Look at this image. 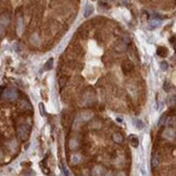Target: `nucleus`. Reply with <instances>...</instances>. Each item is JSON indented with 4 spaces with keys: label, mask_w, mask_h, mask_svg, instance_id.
I'll list each match as a JSON object with an SVG mask.
<instances>
[{
    "label": "nucleus",
    "mask_w": 176,
    "mask_h": 176,
    "mask_svg": "<svg viewBox=\"0 0 176 176\" xmlns=\"http://www.w3.org/2000/svg\"><path fill=\"white\" fill-rule=\"evenodd\" d=\"M159 25H160V20H153V21H150L148 27H149V29H154Z\"/></svg>",
    "instance_id": "nucleus-12"
},
{
    "label": "nucleus",
    "mask_w": 176,
    "mask_h": 176,
    "mask_svg": "<svg viewBox=\"0 0 176 176\" xmlns=\"http://www.w3.org/2000/svg\"><path fill=\"white\" fill-rule=\"evenodd\" d=\"M113 140L116 144H121L124 141V137L122 136V134H120V133H115L113 135Z\"/></svg>",
    "instance_id": "nucleus-10"
},
{
    "label": "nucleus",
    "mask_w": 176,
    "mask_h": 176,
    "mask_svg": "<svg viewBox=\"0 0 176 176\" xmlns=\"http://www.w3.org/2000/svg\"><path fill=\"white\" fill-rule=\"evenodd\" d=\"M17 96H19V94H17V92L14 88L5 89L4 93L2 94V97L5 100H8V101H14V100H16L17 99Z\"/></svg>",
    "instance_id": "nucleus-2"
},
{
    "label": "nucleus",
    "mask_w": 176,
    "mask_h": 176,
    "mask_svg": "<svg viewBox=\"0 0 176 176\" xmlns=\"http://www.w3.org/2000/svg\"><path fill=\"white\" fill-rule=\"evenodd\" d=\"M151 164H152V167H157L160 164V155L158 152H154L152 154V160H151Z\"/></svg>",
    "instance_id": "nucleus-6"
},
{
    "label": "nucleus",
    "mask_w": 176,
    "mask_h": 176,
    "mask_svg": "<svg viewBox=\"0 0 176 176\" xmlns=\"http://www.w3.org/2000/svg\"><path fill=\"white\" fill-rule=\"evenodd\" d=\"M157 53H158V56H159V57L165 58L167 56V53H168V50L166 49L165 47H159V48H158V50H157Z\"/></svg>",
    "instance_id": "nucleus-7"
},
{
    "label": "nucleus",
    "mask_w": 176,
    "mask_h": 176,
    "mask_svg": "<svg viewBox=\"0 0 176 176\" xmlns=\"http://www.w3.org/2000/svg\"><path fill=\"white\" fill-rule=\"evenodd\" d=\"M94 13V5L90 4V3H87L85 5V9H84V16L85 17H89Z\"/></svg>",
    "instance_id": "nucleus-5"
},
{
    "label": "nucleus",
    "mask_w": 176,
    "mask_h": 176,
    "mask_svg": "<svg viewBox=\"0 0 176 176\" xmlns=\"http://www.w3.org/2000/svg\"><path fill=\"white\" fill-rule=\"evenodd\" d=\"M66 82H68V77L66 76H62V77H60V81H59V83H60V86H63V85H65L66 84Z\"/></svg>",
    "instance_id": "nucleus-17"
},
{
    "label": "nucleus",
    "mask_w": 176,
    "mask_h": 176,
    "mask_svg": "<svg viewBox=\"0 0 176 176\" xmlns=\"http://www.w3.org/2000/svg\"><path fill=\"white\" fill-rule=\"evenodd\" d=\"M81 159H82V157L80 154H73L72 155V163L73 164H77V163H80Z\"/></svg>",
    "instance_id": "nucleus-14"
},
{
    "label": "nucleus",
    "mask_w": 176,
    "mask_h": 176,
    "mask_svg": "<svg viewBox=\"0 0 176 176\" xmlns=\"http://www.w3.org/2000/svg\"><path fill=\"white\" fill-rule=\"evenodd\" d=\"M4 34H5V28H4L3 25H1V24H0V39L3 37Z\"/></svg>",
    "instance_id": "nucleus-20"
},
{
    "label": "nucleus",
    "mask_w": 176,
    "mask_h": 176,
    "mask_svg": "<svg viewBox=\"0 0 176 176\" xmlns=\"http://www.w3.org/2000/svg\"><path fill=\"white\" fill-rule=\"evenodd\" d=\"M39 112H40V114L42 115V116H46V111H45V106H44V103H39Z\"/></svg>",
    "instance_id": "nucleus-16"
},
{
    "label": "nucleus",
    "mask_w": 176,
    "mask_h": 176,
    "mask_svg": "<svg viewBox=\"0 0 176 176\" xmlns=\"http://www.w3.org/2000/svg\"><path fill=\"white\" fill-rule=\"evenodd\" d=\"M52 68H53V59L50 58V59L46 62V64H45V66H44V69H45V71H49V70H51Z\"/></svg>",
    "instance_id": "nucleus-13"
},
{
    "label": "nucleus",
    "mask_w": 176,
    "mask_h": 176,
    "mask_svg": "<svg viewBox=\"0 0 176 176\" xmlns=\"http://www.w3.org/2000/svg\"><path fill=\"white\" fill-rule=\"evenodd\" d=\"M161 69H162L163 71H166V70L168 69V63H167L166 61H162V62H161Z\"/></svg>",
    "instance_id": "nucleus-19"
},
{
    "label": "nucleus",
    "mask_w": 176,
    "mask_h": 176,
    "mask_svg": "<svg viewBox=\"0 0 176 176\" xmlns=\"http://www.w3.org/2000/svg\"><path fill=\"white\" fill-rule=\"evenodd\" d=\"M129 139V144L133 146V147H138V145H139V140H138V138L135 136V135H129L128 137Z\"/></svg>",
    "instance_id": "nucleus-8"
},
{
    "label": "nucleus",
    "mask_w": 176,
    "mask_h": 176,
    "mask_svg": "<svg viewBox=\"0 0 176 176\" xmlns=\"http://www.w3.org/2000/svg\"><path fill=\"white\" fill-rule=\"evenodd\" d=\"M171 88H172V85L170 84L168 82H165V83H164V86H163V89H164L165 92H170V90H171Z\"/></svg>",
    "instance_id": "nucleus-18"
},
{
    "label": "nucleus",
    "mask_w": 176,
    "mask_h": 176,
    "mask_svg": "<svg viewBox=\"0 0 176 176\" xmlns=\"http://www.w3.org/2000/svg\"><path fill=\"white\" fill-rule=\"evenodd\" d=\"M175 103V95H172V97H170V105Z\"/></svg>",
    "instance_id": "nucleus-21"
},
{
    "label": "nucleus",
    "mask_w": 176,
    "mask_h": 176,
    "mask_svg": "<svg viewBox=\"0 0 176 176\" xmlns=\"http://www.w3.org/2000/svg\"><path fill=\"white\" fill-rule=\"evenodd\" d=\"M163 136H164L165 138H167V139H174L175 138V128L174 127H167V128L163 132Z\"/></svg>",
    "instance_id": "nucleus-4"
},
{
    "label": "nucleus",
    "mask_w": 176,
    "mask_h": 176,
    "mask_svg": "<svg viewBox=\"0 0 176 176\" xmlns=\"http://www.w3.org/2000/svg\"><path fill=\"white\" fill-rule=\"evenodd\" d=\"M9 22H10V19H9V16H8V15L2 14L1 16H0V24H1V25H3L4 27L8 25Z\"/></svg>",
    "instance_id": "nucleus-11"
},
{
    "label": "nucleus",
    "mask_w": 176,
    "mask_h": 176,
    "mask_svg": "<svg viewBox=\"0 0 176 176\" xmlns=\"http://www.w3.org/2000/svg\"><path fill=\"white\" fill-rule=\"evenodd\" d=\"M170 42H172V44H173V45L175 44V37H174V36H173V37H172V39H170Z\"/></svg>",
    "instance_id": "nucleus-22"
},
{
    "label": "nucleus",
    "mask_w": 176,
    "mask_h": 176,
    "mask_svg": "<svg viewBox=\"0 0 176 176\" xmlns=\"http://www.w3.org/2000/svg\"><path fill=\"white\" fill-rule=\"evenodd\" d=\"M166 116H167L166 113H163V114H162V116L160 118V121H159V125H160V126H161V125H163V124L165 123V121H166Z\"/></svg>",
    "instance_id": "nucleus-15"
},
{
    "label": "nucleus",
    "mask_w": 176,
    "mask_h": 176,
    "mask_svg": "<svg viewBox=\"0 0 176 176\" xmlns=\"http://www.w3.org/2000/svg\"><path fill=\"white\" fill-rule=\"evenodd\" d=\"M29 132H31V128H29V126L23 124V125H21V126L17 127V131H16V133H17V137H19L20 140L25 141V140H27L28 137H29Z\"/></svg>",
    "instance_id": "nucleus-1"
},
{
    "label": "nucleus",
    "mask_w": 176,
    "mask_h": 176,
    "mask_svg": "<svg viewBox=\"0 0 176 176\" xmlns=\"http://www.w3.org/2000/svg\"><path fill=\"white\" fill-rule=\"evenodd\" d=\"M123 2V4H127V0H121Z\"/></svg>",
    "instance_id": "nucleus-23"
},
{
    "label": "nucleus",
    "mask_w": 176,
    "mask_h": 176,
    "mask_svg": "<svg viewBox=\"0 0 176 176\" xmlns=\"http://www.w3.org/2000/svg\"><path fill=\"white\" fill-rule=\"evenodd\" d=\"M133 124H134V126L136 127V128L138 129H142L144 127H145V124L141 120H139V119H134V121H133Z\"/></svg>",
    "instance_id": "nucleus-9"
},
{
    "label": "nucleus",
    "mask_w": 176,
    "mask_h": 176,
    "mask_svg": "<svg viewBox=\"0 0 176 176\" xmlns=\"http://www.w3.org/2000/svg\"><path fill=\"white\" fill-rule=\"evenodd\" d=\"M134 70V65H133L129 61H125L123 64H122V71L124 74H129V73Z\"/></svg>",
    "instance_id": "nucleus-3"
}]
</instances>
